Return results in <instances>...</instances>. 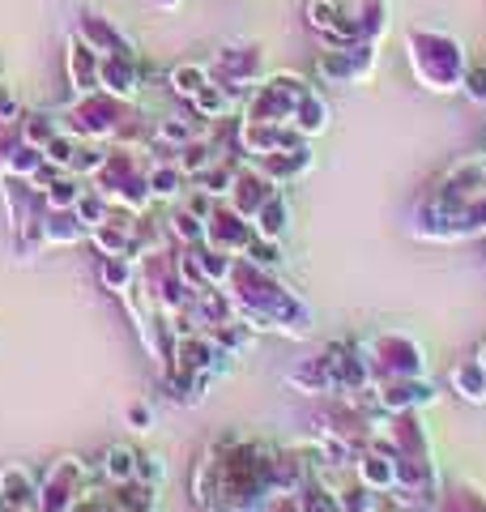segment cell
<instances>
[{
    "mask_svg": "<svg viewBox=\"0 0 486 512\" xmlns=\"http://www.w3.org/2000/svg\"><path fill=\"white\" fill-rule=\"evenodd\" d=\"M448 384H452V393H461L465 402H474V406H486V367L482 359H461L457 367L448 372Z\"/></svg>",
    "mask_w": 486,
    "mask_h": 512,
    "instance_id": "3957f363",
    "label": "cell"
},
{
    "mask_svg": "<svg viewBox=\"0 0 486 512\" xmlns=\"http://www.w3.org/2000/svg\"><path fill=\"white\" fill-rule=\"evenodd\" d=\"M435 402V389L423 380H380L371 384V406L384 414H405V410H423Z\"/></svg>",
    "mask_w": 486,
    "mask_h": 512,
    "instance_id": "7a4b0ae2",
    "label": "cell"
},
{
    "mask_svg": "<svg viewBox=\"0 0 486 512\" xmlns=\"http://www.w3.org/2000/svg\"><path fill=\"white\" fill-rule=\"evenodd\" d=\"M359 359L367 367V380H423L427 376V359L423 346L405 333H376L371 342L359 346Z\"/></svg>",
    "mask_w": 486,
    "mask_h": 512,
    "instance_id": "6da1fadb",
    "label": "cell"
},
{
    "mask_svg": "<svg viewBox=\"0 0 486 512\" xmlns=\"http://www.w3.org/2000/svg\"><path fill=\"white\" fill-rule=\"evenodd\" d=\"M478 359H482V367H486V346H482V350H478Z\"/></svg>",
    "mask_w": 486,
    "mask_h": 512,
    "instance_id": "277c9868",
    "label": "cell"
}]
</instances>
